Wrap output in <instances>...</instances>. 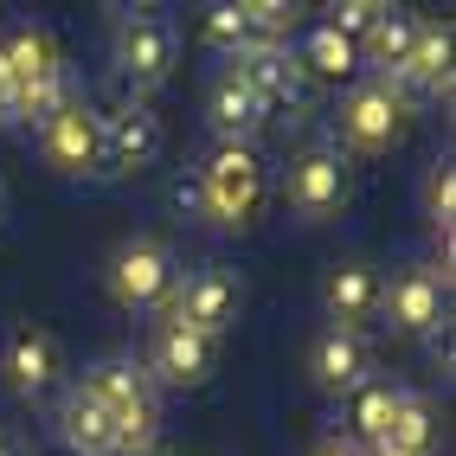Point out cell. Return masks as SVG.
Wrapping results in <instances>:
<instances>
[{
    "instance_id": "1",
    "label": "cell",
    "mask_w": 456,
    "mask_h": 456,
    "mask_svg": "<svg viewBox=\"0 0 456 456\" xmlns=\"http://www.w3.org/2000/svg\"><path fill=\"white\" fill-rule=\"evenodd\" d=\"M84 392L116 418V456L155 450V437H161V392L142 373V360H97V367L84 373Z\"/></svg>"
},
{
    "instance_id": "2",
    "label": "cell",
    "mask_w": 456,
    "mask_h": 456,
    "mask_svg": "<svg viewBox=\"0 0 456 456\" xmlns=\"http://www.w3.org/2000/svg\"><path fill=\"white\" fill-rule=\"evenodd\" d=\"M200 187H206V212L219 232H245L257 225V212L270 200V167L251 142H219L212 161L200 167Z\"/></svg>"
},
{
    "instance_id": "3",
    "label": "cell",
    "mask_w": 456,
    "mask_h": 456,
    "mask_svg": "<svg viewBox=\"0 0 456 456\" xmlns=\"http://www.w3.org/2000/svg\"><path fill=\"white\" fill-rule=\"evenodd\" d=\"M174 289H180V270H174V251L161 238H129L110 264V296L123 309H161L174 322Z\"/></svg>"
},
{
    "instance_id": "4",
    "label": "cell",
    "mask_w": 456,
    "mask_h": 456,
    "mask_svg": "<svg viewBox=\"0 0 456 456\" xmlns=\"http://www.w3.org/2000/svg\"><path fill=\"white\" fill-rule=\"evenodd\" d=\"M405 116H411V103H405L386 77L354 84L347 103H341V142L360 148V155H386V148L405 135Z\"/></svg>"
},
{
    "instance_id": "5",
    "label": "cell",
    "mask_w": 456,
    "mask_h": 456,
    "mask_svg": "<svg viewBox=\"0 0 456 456\" xmlns=\"http://www.w3.org/2000/svg\"><path fill=\"white\" fill-rule=\"evenodd\" d=\"M174 58H180V39L161 13H123L116 20V71H123L135 90H155L174 77Z\"/></svg>"
},
{
    "instance_id": "6",
    "label": "cell",
    "mask_w": 456,
    "mask_h": 456,
    "mask_svg": "<svg viewBox=\"0 0 456 456\" xmlns=\"http://www.w3.org/2000/svg\"><path fill=\"white\" fill-rule=\"evenodd\" d=\"M39 142H45V167L71 174V180L103 174V116L90 110L84 97H71L65 110H58L52 123L39 129Z\"/></svg>"
},
{
    "instance_id": "7",
    "label": "cell",
    "mask_w": 456,
    "mask_h": 456,
    "mask_svg": "<svg viewBox=\"0 0 456 456\" xmlns=\"http://www.w3.org/2000/svg\"><path fill=\"white\" fill-rule=\"evenodd\" d=\"M341 206H347V161H341V148H328V142L302 148V155L289 161V212L309 219V225H322Z\"/></svg>"
},
{
    "instance_id": "8",
    "label": "cell",
    "mask_w": 456,
    "mask_h": 456,
    "mask_svg": "<svg viewBox=\"0 0 456 456\" xmlns=\"http://www.w3.org/2000/svg\"><path fill=\"white\" fill-rule=\"evenodd\" d=\"M161 116L148 110L142 97H129L123 110L103 116V174H142L161 161Z\"/></svg>"
},
{
    "instance_id": "9",
    "label": "cell",
    "mask_w": 456,
    "mask_h": 456,
    "mask_svg": "<svg viewBox=\"0 0 456 456\" xmlns=\"http://www.w3.org/2000/svg\"><path fill=\"white\" fill-rule=\"evenodd\" d=\"M142 373L161 386H206L212 379V334L187 328V322H161L155 328V347H148Z\"/></svg>"
},
{
    "instance_id": "10",
    "label": "cell",
    "mask_w": 456,
    "mask_h": 456,
    "mask_svg": "<svg viewBox=\"0 0 456 456\" xmlns=\"http://www.w3.org/2000/svg\"><path fill=\"white\" fill-rule=\"evenodd\" d=\"M444 296H450V283L437 277V270L431 264H411V270H399V277L386 283L379 315L399 334H431V328H444Z\"/></svg>"
},
{
    "instance_id": "11",
    "label": "cell",
    "mask_w": 456,
    "mask_h": 456,
    "mask_svg": "<svg viewBox=\"0 0 456 456\" xmlns=\"http://www.w3.org/2000/svg\"><path fill=\"white\" fill-rule=\"evenodd\" d=\"M0 373H7V386L20 399H45L58 386V373H65V347H58L52 328H13L7 354H0Z\"/></svg>"
},
{
    "instance_id": "12",
    "label": "cell",
    "mask_w": 456,
    "mask_h": 456,
    "mask_svg": "<svg viewBox=\"0 0 456 456\" xmlns=\"http://www.w3.org/2000/svg\"><path fill=\"white\" fill-rule=\"evenodd\" d=\"M238 302H245V283L225 264H206L187 277V289H174V322H187L200 334H219L225 322H238Z\"/></svg>"
},
{
    "instance_id": "13",
    "label": "cell",
    "mask_w": 456,
    "mask_h": 456,
    "mask_svg": "<svg viewBox=\"0 0 456 456\" xmlns=\"http://www.w3.org/2000/svg\"><path fill=\"white\" fill-rule=\"evenodd\" d=\"M232 71L251 84V97L264 110H302L309 103V77H302V65L283 45H251L245 58H232Z\"/></svg>"
},
{
    "instance_id": "14",
    "label": "cell",
    "mask_w": 456,
    "mask_h": 456,
    "mask_svg": "<svg viewBox=\"0 0 456 456\" xmlns=\"http://www.w3.org/2000/svg\"><path fill=\"white\" fill-rule=\"evenodd\" d=\"M379 296H386V277L373 264H334L328 283H322V309H328L334 328L360 334L367 322H379Z\"/></svg>"
},
{
    "instance_id": "15",
    "label": "cell",
    "mask_w": 456,
    "mask_h": 456,
    "mask_svg": "<svg viewBox=\"0 0 456 456\" xmlns=\"http://www.w3.org/2000/svg\"><path fill=\"white\" fill-rule=\"evenodd\" d=\"M386 84L399 90L405 103H411V97H444V90H450V26H444V20H418L411 58H405Z\"/></svg>"
},
{
    "instance_id": "16",
    "label": "cell",
    "mask_w": 456,
    "mask_h": 456,
    "mask_svg": "<svg viewBox=\"0 0 456 456\" xmlns=\"http://www.w3.org/2000/svg\"><path fill=\"white\" fill-rule=\"evenodd\" d=\"M0 65H7V90H13V103H20L33 84H45V77L65 71V58H58V39L45 33V26H13V33L0 39Z\"/></svg>"
},
{
    "instance_id": "17",
    "label": "cell",
    "mask_w": 456,
    "mask_h": 456,
    "mask_svg": "<svg viewBox=\"0 0 456 456\" xmlns=\"http://www.w3.org/2000/svg\"><path fill=\"white\" fill-rule=\"evenodd\" d=\"M58 444L71 456H116V418L90 399L84 386H71L65 399H58Z\"/></svg>"
},
{
    "instance_id": "18",
    "label": "cell",
    "mask_w": 456,
    "mask_h": 456,
    "mask_svg": "<svg viewBox=\"0 0 456 456\" xmlns=\"http://www.w3.org/2000/svg\"><path fill=\"white\" fill-rule=\"evenodd\" d=\"M367 367H373V354H367V334H347V328H328L315 354H309V373L322 392H354V386H367Z\"/></svg>"
},
{
    "instance_id": "19",
    "label": "cell",
    "mask_w": 456,
    "mask_h": 456,
    "mask_svg": "<svg viewBox=\"0 0 456 456\" xmlns=\"http://www.w3.org/2000/svg\"><path fill=\"white\" fill-rule=\"evenodd\" d=\"M206 116H212V129H219V142H251L264 129L270 110L251 97V84L238 77V71H219L212 90H206Z\"/></svg>"
},
{
    "instance_id": "20",
    "label": "cell",
    "mask_w": 456,
    "mask_h": 456,
    "mask_svg": "<svg viewBox=\"0 0 456 456\" xmlns=\"http://www.w3.org/2000/svg\"><path fill=\"white\" fill-rule=\"evenodd\" d=\"M379 450H392V456H431V450H437V418H431V405L411 399V392H399Z\"/></svg>"
},
{
    "instance_id": "21",
    "label": "cell",
    "mask_w": 456,
    "mask_h": 456,
    "mask_svg": "<svg viewBox=\"0 0 456 456\" xmlns=\"http://www.w3.org/2000/svg\"><path fill=\"white\" fill-rule=\"evenodd\" d=\"M411 39H418V20L399 13V7H386V13L373 20V33L360 39V58H373V65L392 77V71H399L405 58H411Z\"/></svg>"
},
{
    "instance_id": "22",
    "label": "cell",
    "mask_w": 456,
    "mask_h": 456,
    "mask_svg": "<svg viewBox=\"0 0 456 456\" xmlns=\"http://www.w3.org/2000/svg\"><path fill=\"white\" fill-rule=\"evenodd\" d=\"M296 65H302V77H334V84H341V77H354V71H360V45H354V39H341V33H328V26H315Z\"/></svg>"
},
{
    "instance_id": "23",
    "label": "cell",
    "mask_w": 456,
    "mask_h": 456,
    "mask_svg": "<svg viewBox=\"0 0 456 456\" xmlns=\"http://www.w3.org/2000/svg\"><path fill=\"white\" fill-rule=\"evenodd\" d=\"M392 405H399V392L392 386H354V437H367L373 450H379V437H386V424H392Z\"/></svg>"
},
{
    "instance_id": "24",
    "label": "cell",
    "mask_w": 456,
    "mask_h": 456,
    "mask_svg": "<svg viewBox=\"0 0 456 456\" xmlns=\"http://www.w3.org/2000/svg\"><path fill=\"white\" fill-rule=\"evenodd\" d=\"M200 39H206V45H219V52H232V58H245V52L257 45V33H251L245 7H206V20H200Z\"/></svg>"
},
{
    "instance_id": "25",
    "label": "cell",
    "mask_w": 456,
    "mask_h": 456,
    "mask_svg": "<svg viewBox=\"0 0 456 456\" xmlns=\"http://www.w3.org/2000/svg\"><path fill=\"white\" fill-rule=\"evenodd\" d=\"M65 103H71V90H65V71H58V77H45V84H33V90H26V97L13 103V116H26V123H39V129H45V123H52V116L65 110Z\"/></svg>"
},
{
    "instance_id": "26",
    "label": "cell",
    "mask_w": 456,
    "mask_h": 456,
    "mask_svg": "<svg viewBox=\"0 0 456 456\" xmlns=\"http://www.w3.org/2000/svg\"><path fill=\"white\" fill-rule=\"evenodd\" d=\"M424 206H431V225L450 232V219H456V167L450 161L431 167V180H424Z\"/></svg>"
},
{
    "instance_id": "27",
    "label": "cell",
    "mask_w": 456,
    "mask_h": 456,
    "mask_svg": "<svg viewBox=\"0 0 456 456\" xmlns=\"http://www.w3.org/2000/svg\"><path fill=\"white\" fill-rule=\"evenodd\" d=\"M386 7H379V0H347V7H334V20H328V33H341V39H367L373 33V20H379Z\"/></svg>"
},
{
    "instance_id": "28",
    "label": "cell",
    "mask_w": 456,
    "mask_h": 456,
    "mask_svg": "<svg viewBox=\"0 0 456 456\" xmlns=\"http://www.w3.org/2000/svg\"><path fill=\"white\" fill-rule=\"evenodd\" d=\"M167 200H174V212H187V219H200V225H212V212H206V187H200V174H180Z\"/></svg>"
},
{
    "instance_id": "29",
    "label": "cell",
    "mask_w": 456,
    "mask_h": 456,
    "mask_svg": "<svg viewBox=\"0 0 456 456\" xmlns=\"http://www.w3.org/2000/svg\"><path fill=\"white\" fill-rule=\"evenodd\" d=\"M309 456H360V450H354V444H347V437H322V444H315V450H309Z\"/></svg>"
},
{
    "instance_id": "30",
    "label": "cell",
    "mask_w": 456,
    "mask_h": 456,
    "mask_svg": "<svg viewBox=\"0 0 456 456\" xmlns=\"http://www.w3.org/2000/svg\"><path fill=\"white\" fill-rule=\"evenodd\" d=\"M0 123H13V90H7V65H0Z\"/></svg>"
},
{
    "instance_id": "31",
    "label": "cell",
    "mask_w": 456,
    "mask_h": 456,
    "mask_svg": "<svg viewBox=\"0 0 456 456\" xmlns=\"http://www.w3.org/2000/svg\"><path fill=\"white\" fill-rule=\"evenodd\" d=\"M0 225H7V187H0Z\"/></svg>"
},
{
    "instance_id": "32",
    "label": "cell",
    "mask_w": 456,
    "mask_h": 456,
    "mask_svg": "<svg viewBox=\"0 0 456 456\" xmlns=\"http://www.w3.org/2000/svg\"><path fill=\"white\" fill-rule=\"evenodd\" d=\"M135 456H161V450H135Z\"/></svg>"
},
{
    "instance_id": "33",
    "label": "cell",
    "mask_w": 456,
    "mask_h": 456,
    "mask_svg": "<svg viewBox=\"0 0 456 456\" xmlns=\"http://www.w3.org/2000/svg\"><path fill=\"white\" fill-rule=\"evenodd\" d=\"M373 456H392V450H373Z\"/></svg>"
},
{
    "instance_id": "34",
    "label": "cell",
    "mask_w": 456,
    "mask_h": 456,
    "mask_svg": "<svg viewBox=\"0 0 456 456\" xmlns=\"http://www.w3.org/2000/svg\"><path fill=\"white\" fill-rule=\"evenodd\" d=\"M0 456H7V444H0Z\"/></svg>"
}]
</instances>
